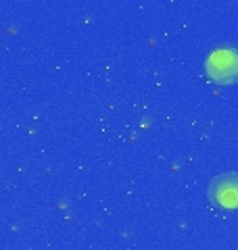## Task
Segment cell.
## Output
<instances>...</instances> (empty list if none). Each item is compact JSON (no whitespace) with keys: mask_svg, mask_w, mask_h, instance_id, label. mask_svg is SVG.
I'll list each match as a JSON object with an SVG mask.
<instances>
[{"mask_svg":"<svg viewBox=\"0 0 238 250\" xmlns=\"http://www.w3.org/2000/svg\"><path fill=\"white\" fill-rule=\"evenodd\" d=\"M205 73L217 85L238 83V50L236 48H217L205 61Z\"/></svg>","mask_w":238,"mask_h":250,"instance_id":"1","label":"cell"},{"mask_svg":"<svg viewBox=\"0 0 238 250\" xmlns=\"http://www.w3.org/2000/svg\"><path fill=\"white\" fill-rule=\"evenodd\" d=\"M207 196L217 208L224 210H238V173L215 175L207 186Z\"/></svg>","mask_w":238,"mask_h":250,"instance_id":"2","label":"cell"}]
</instances>
